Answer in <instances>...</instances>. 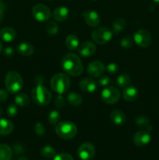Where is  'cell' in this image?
Here are the masks:
<instances>
[{"label": "cell", "mask_w": 159, "mask_h": 160, "mask_svg": "<svg viewBox=\"0 0 159 160\" xmlns=\"http://www.w3.org/2000/svg\"><path fill=\"white\" fill-rule=\"evenodd\" d=\"M31 98L34 104L44 106L50 103L51 100V94L46 88L38 84L33 88L31 92Z\"/></svg>", "instance_id": "277c9868"}, {"label": "cell", "mask_w": 159, "mask_h": 160, "mask_svg": "<svg viewBox=\"0 0 159 160\" xmlns=\"http://www.w3.org/2000/svg\"><path fill=\"white\" fill-rule=\"evenodd\" d=\"M61 118V114L59 111L52 110L49 112L48 116V120L50 124L56 125L59 122Z\"/></svg>", "instance_id": "f546056e"}, {"label": "cell", "mask_w": 159, "mask_h": 160, "mask_svg": "<svg viewBox=\"0 0 159 160\" xmlns=\"http://www.w3.org/2000/svg\"><path fill=\"white\" fill-rule=\"evenodd\" d=\"M110 83H111V79L109 78V77L107 76V75H102V76L100 77L98 84H99L101 87L106 88L110 84Z\"/></svg>", "instance_id": "e575fe53"}, {"label": "cell", "mask_w": 159, "mask_h": 160, "mask_svg": "<svg viewBox=\"0 0 159 160\" xmlns=\"http://www.w3.org/2000/svg\"><path fill=\"white\" fill-rule=\"evenodd\" d=\"M18 112V109L16 104H10L6 109V114L9 117H14Z\"/></svg>", "instance_id": "d6a6232c"}, {"label": "cell", "mask_w": 159, "mask_h": 160, "mask_svg": "<svg viewBox=\"0 0 159 160\" xmlns=\"http://www.w3.org/2000/svg\"><path fill=\"white\" fill-rule=\"evenodd\" d=\"M17 52L23 56H30L34 53V46L30 42H23L17 45Z\"/></svg>", "instance_id": "d6986e66"}, {"label": "cell", "mask_w": 159, "mask_h": 160, "mask_svg": "<svg viewBox=\"0 0 159 160\" xmlns=\"http://www.w3.org/2000/svg\"><path fill=\"white\" fill-rule=\"evenodd\" d=\"M3 18H4V9L1 6V4H0V23L3 20Z\"/></svg>", "instance_id": "60d3db41"}, {"label": "cell", "mask_w": 159, "mask_h": 160, "mask_svg": "<svg viewBox=\"0 0 159 160\" xmlns=\"http://www.w3.org/2000/svg\"><path fill=\"white\" fill-rule=\"evenodd\" d=\"M53 18L59 22H62L69 17V9L65 6H59L53 11Z\"/></svg>", "instance_id": "ac0fdd59"}, {"label": "cell", "mask_w": 159, "mask_h": 160, "mask_svg": "<svg viewBox=\"0 0 159 160\" xmlns=\"http://www.w3.org/2000/svg\"><path fill=\"white\" fill-rule=\"evenodd\" d=\"M83 17L86 23L90 27L98 26L100 24V17L98 12L94 10H87L83 12Z\"/></svg>", "instance_id": "4fadbf2b"}, {"label": "cell", "mask_w": 159, "mask_h": 160, "mask_svg": "<svg viewBox=\"0 0 159 160\" xmlns=\"http://www.w3.org/2000/svg\"><path fill=\"white\" fill-rule=\"evenodd\" d=\"M106 69H107V71L109 73H111V74H115V73H116L118 71V66L117 64L114 63V62H112V63H109L106 67Z\"/></svg>", "instance_id": "8d00e7d4"}, {"label": "cell", "mask_w": 159, "mask_h": 160, "mask_svg": "<svg viewBox=\"0 0 159 160\" xmlns=\"http://www.w3.org/2000/svg\"><path fill=\"white\" fill-rule=\"evenodd\" d=\"M126 20L123 18H118L113 22V24H112V31L114 33L117 34V33H119L126 28Z\"/></svg>", "instance_id": "83f0119b"}, {"label": "cell", "mask_w": 159, "mask_h": 160, "mask_svg": "<svg viewBox=\"0 0 159 160\" xmlns=\"http://www.w3.org/2000/svg\"><path fill=\"white\" fill-rule=\"evenodd\" d=\"M2 114V108L0 107V116H1Z\"/></svg>", "instance_id": "ee69618b"}, {"label": "cell", "mask_w": 159, "mask_h": 160, "mask_svg": "<svg viewBox=\"0 0 159 160\" xmlns=\"http://www.w3.org/2000/svg\"><path fill=\"white\" fill-rule=\"evenodd\" d=\"M110 120L115 125H123L126 120L124 112L118 109H115L110 113Z\"/></svg>", "instance_id": "44dd1931"}, {"label": "cell", "mask_w": 159, "mask_h": 160, "mask_svg": "<svg viewBox=\"0 0 159 160\" xmlns=\"http://www.w3.org/2000/svg\"><path fill=\"white\" fill-rule=\"evenodd\" d=\"M3 54L4 56H8V57H10V56H13L14 54V49L12 47H6V48L3 51Z\"/></svg>", "instance_id": "ab89813d"}, {"label": "cell", "mask_w": 159, "mask_h": 160, "mask_svg": "<svg viewBox=\"0 0 159 160\" xmlns=\"http://www.w3.org/2000/svg\"><path fill=\"white\" fill-rule=\"evenodd\" d=\"M132 42H133V38H132L130 36H126L121 40L120 45L124 49H129L132 47Z\"/></svg>", "instance_id": "1f68e13d"}, {"label": "cell", "mask_w": 159, "mask_h": 160, "mask_svg": "<svg viewBox=\"0 0 159 160\" xmlns=\"http://www.w3.org/2000/svg\"><path fill=\"white\" fill-rule=\"evenodd\" d=\"M151 140V135L149 131L141 130L136 133L132 138V142L137 146H145L150 143Z\"/></svg>", "instance_id": "8fae6325"}, {"label": "cell", "mask_w": 159, "mask_h": 160, "mask_svg": "<svg viewBox=\"0 0 159 160\" xmlns=\"http://www.w3.org/2000/svg\"><path fill=\"white\" fill-rule=\"evenodd\" d=\"M54 104L58 109H61V108H63L65 104V100L64 98V97L62 96V95H58L55 97L54 100Z\"/></svg>", "instance_id": "836d02e7"}, {"label": "cell", "mask_w": 159, "mask_h": 160, "mask_svg": "<svg viewBox=\"0 0 159 160\" xmlns=\"http://www.w3.org/2000/svg\"><path fill=\"white\" fill-rule=\"evenodd\" d=\"M61 67L65 73L74 77L80 76L84 70L80 59L74 53L65 55L61 61Z\"/></svg>", "instance_id": "6da1fadb"}, {"label": "cell", "mask_w": 159, "mask_h": 160, "mask_svg": "<svg viewBox=\"0 0 159 160\" xmlns=\"http://www.w3.org/2000/svg\"><path fill=\"white\" fill-rule=\"evenodd\" d=\"M105 70V67L100 61H94L91 62L87 68V72L88 75L92 78H100L102 76Z\"/></svg>", "instance_id": "7c38bea8"}, {"label": "cell", "mask_w": 159, "mask_h": 160, "mask_svg": "<svg viewBox=\"0 0 159 160\" xmlns=\"http://www.w3.org/2000/svg\"><path fill=\"white\" fill-rule=\"evenodd\" d=\"M65 45L71 51L77 49L80 45L79 38L75 34H69L65 38Z\"/></svg>", "instance_id": "7402d4cb"}, {"label": "cell", "mask_w": 159, "mask_h": 160, "mask_svg": "<svg viewBox=\"0 0 159 160\" xmlns=\"http://www.w3.org/2000/svg\"><path fill=\"white\" fill-rule=\"evenodd\" d=\"M34 131L38 136H43L45 133V128L41 123H37L34 126Z\"/></svg>", "instance_id": "d590c367"}, {"label": "cell", "mask_w": 159, "mask_h": 160, "mask_svg": "<svg viewBox=\"0 0 159 160\" xmlns=\"http://www.w3.org/2000/svg\"><path fill=\"white\" fill-rule=\"evenodd\" d=\"M17 33L12 28H4L0 31V38L6 43L12 42L16 38Z\"/></svg>", "instance_id": "e0dca14e"}, {"label": "cell", "mask_w": 159, "mask_h": 160, "mask_svg": "<svg viewBox=\"0 0 159 160\" xmlns=\"http://www.w3.org/2000/svg\"><path fill=\"white\" fill-rule=\"evenodd\" d=\"M18 160H28V159L26 157H25V156H22V157H20Z\"/></svg>", "instance_id": "b9f144b4"}, {"label": "cell", "mask_w": 159, "mask_h": 160, "mask_svg": "<svg viewBox=\"0 0 159 160\" xmlns=\"http://www.w3.org/2000/svg\"><path fill=\"white\" fill-rule=\"evenodd\" d=\"M121 97V92L115 87H106L103 89L101 94L102 101L106 104H115Z\"/></svg>", "instance_id": "52a82bcc"}, {"label": "cell", "mask_w": 159, "mask_h": 160, "mask_svg": "<svg viewBox=\"0 0 159 160\" xmlns=\"http://www.w3.org/2000/svg\"><path fill=\"white\" fill-rule=\"evenodd\" d=\"M5 85L6 90L11 94L20 92L23 87V81L21 76L16 71H9L6 75Z\"/></svg>", "instance_id": "3957f363"}, {"label": "cell", "mask_w": 159, "mask_h": 160, "mask_svg": "<svg viewBox=\"0 0 159 160\" xmlns=\"http://www.w3.org/2000/svg\"><path fill=\"white\" fill-rule=\"evenodd\" d=\"M133 41L140 48H147L152 42L151 34L146 29H140L133 34Z\"/></svg>", "instance_id": "ba28073f"}, {"label": "cell", "mask_w": 159, "mask_h": 160, "mask_svg": "<svg viewBox=\"0 0 159 160\" xmlns=\"http://www.w3.org/2000/svg\"><path fill=\"white\" fill-rule=\"evenodd\" d=\"M30 98L25 93H18L15 97V104L20 107H26L29 105Z\"/></svg>", "instance_id": "484cf974"}, {"label": "cell", "mask_w": 159, "mask_h": 160, "mask_svg": "<svg viewBox=\"0 0 159 160\" xmlns=\"http://www.w3.org/2000/svg\"><path fill=\"white\" fill-rule=\"evenodd\" d=\"M32 14L34 18L40 22L47 21L51 15L49 8L44 4L35 5L32 9Z\"/></svg>", "instance_id": "9c48e42d"}, {"label": "cell", "mask_w": 159, "mask_h": 160, "mask_svg": "<svg viewBox=\"0 0 159 160\" xmlns=\"http://www.w3.org/2000/svg\"><path fill=\"white\" fill-rule=\"evenodd\" d=\"M71 81L65 73H58L51 78L50 85L51 89L59 95H63L70 89Z\"/></svg>", "instance_id": "7a4b0ae2"}, {"label": "cell", "mask_w": 159, "mask_h": 160, "mask_svg": "<svg viewBox=\"0 0 159 160\" xmlns=\"http://www.w3.org/2000/svg\"><path fill=\"white\" fill-rule=\"evenodd\" d=\"M96 52V45L91 42H85L79 45L78 52L83 57H90Z\"/></svg>", "instance_id": "5bb4252c"}, {"label": "cell", "mask_w": 159, "mask_h": 160, "mask_svg": "<svg viewBox=\"0 0 159 160\" xmlns=\"http://www.w3.org/2000/svg\"><path fill=\"white\" fill-rule=\"evenodd\" d=\"M136 124L140 128H143V130H147V131H151L152 128L150 125V120L148 119L147 117L143 115H140L138 117H136L135 119Z\"/></svg>", "instance_id": "603a6c76"}, {"label": "cell", "mask_w": 159, "mask_h": 160, "mask_svg": "<svg viewBox=\"0 0 159 160\" xmlns=\"http://www.w3.org/2000/svg\"><path fill=\"white\" fill-rule=\"evenodd\" d=\"M138 89L132 85H129L126 88H125L123 92V98L128 102L135 101L137 98V97H138Z\"/></svg>", "instance_id": "2e32d148"}, {"label": "cell", "mask_w": 159, "mask_h": 160, "mask_svg": "<svg viewBox=\"0 0 159 160\" xmlns=\"http://www.w3.org/2000/svg\"><path fill=\"white\" fill-rule=\"evenodd\" d=\"M67 101L73 106H79L82 102V98L80 94L76 92H70L67 95Z\"/></svg>", "instance_id": "d4e9b609"}, {"label": "cell", "mask_w": 159, "mask_h": 160, "mask_svg": "<svg viewBox=\"0 0 159 160\" xmlns=\"http://www.w3.org/2000/svg\"><path fill=\"white\" fill-rule=\"evenodd\" d=\"M94 42L99 45L107 44L112 38V31L108 28H98L94 30L91 34Z\"/></svg>", "instance_id": "8992f818"}, {"label": "cell", "mask_w": 159, "mask_h": 160, "mask_svg": "<svg viewBox=\"0 0 159 160\" xmlns=\"http://www.w3.org/2000/svg\"><path fill=\"white\" fill-rule=\"evenodd\" d=\"M79 87L82 92L94 93L98 88V83L91 78H84L80 81Z\"/></svg>", "instance_id": "9a60e30c"}, {"label": "cell", "mask_w": 159, "mask_h": 160, "mask_svg": "<svg viewBox=\"0 0 159 160\" xmlns=\"http://www.w3.org/2000/svg\"><path fill=\"white\" fill-rule=\"evenodd\" d=\"M8 91L4 90V89H1L0 90V102H3L6 101L9 97V94H8Z\"/></svg>", "instance_id": "f35d334b"}, {"label": "cell", "mask_w": 159, "mask_h": 160, "mask_svg": "<svg viewBox=\"0 0 159 160\" xmlns=\"http://www.w3.org/2000/svg\"><path fill=\"white\" fill-rule=\"evenodd\" d=\"M0 4H1V0H0Z\"/></svg>", "instance_id": "7dc6e473"}, {"label": "cell", "mask_w": 159, "mask_h": 160, "mask_svg": "<svg viewBox=\"0 0 159 160\" xmlns=\"http://www.w3.org/2000/svg\"><path fill=\"white\" fill-rule=\"evenodd\" d=\"M12 150L6 144H0V160H11Z\"/></svg>", "instance_id": "cb8c5ba5"}, {"label": "cell", "mask_w": 159, "mask_h": 160, "mask_svg": "<svg viewBox=\"0 0 159 160\" xmlns=\"http://www.w3.org/2000/svg\"><path fill=\"white\" fill-rule=\"evenodd\" d=\"M2 42H0V52H2Z\"/></svg>", "instance_id": "7bdbcfd3"}, {"label": "cell", "mask_w": 159, "mask_h": 160, "mask_svg": "<svg viewBox=\"0 0 159 160\" xmlns=\"http://www.w3.org/2000/svg\"><path fill=\"white\" fill-rule=\"evenodd\" d=\"M53 160H73V157L70 154L67 153H59V154L55 155Z\"/></svg>", "instance_id": "74e56055"}, {"label": "cell", "mask_w": 159, "mask_h": 160, "mask_svg": "<svg viewBox=\"0 0 159 160\" xmlns=\"http://www.w3.org/2000/svg\"><path fill=\"white\" fill-rule=\"evenodd\" d=\"M48 1H52V0H48Z\"/></svg>", "instance_id": "bcb514c9"}, {"label": "cell", "mask_w": 159, "mask_h": 160, "mask_svg": "<svg viewBox=\"0 0 159 160\" xmlns=\"http://www.w3.org/2000/svg\"><path fill=\"white\" fill-rule=\"evenodd\" d=\"M77 154L82 160L91 159L95 155L94 146L90 142H84L78 148Z\"/></svg>", "instance_id": "30bf717a"}, {"label": "cell", "mask_w": 159, "mask_h": 160, "mask_svg": "<svg viewBox=\"0 0 159 160\" xmlns=\"http://www.w3.org/2000/svg\"><path fill=\"white\" fill-rule=\"evenodd\" d=\"M55 133L59 138L62 139H71L76 136L77 128L70 121H62L55 125Z\"/></svg>", "instance_id": "5b68a950"}, {"label": "cell", "mask_w": 159, "mask_h": 160, "mask_svg": "<svg viewBox=\"0 0 159 160\" xmlns=\"http://www.w3.org/2000/svg\"><path fill=\"white\" fill-rule=\"evenodd\" d=\"M153 1L156 3H159V0H153Z\"/></svg>", "instance_id": "f6af8a7d"}, {"label": "cell", "mask_w": 159, "mask_h": 160, "mask_svg": "<svg viewBox=\"0 0 159 160\" xmlns=\"http://www.w3.org/2000/svg\"><path fill=\"white\" fill-rule=\"evenodd\" d=\"M41 155L46 159H53L55 156V150L50 145L43 147L41 150Z\"/></svg>", "instance_id": "f1b7e54d"}, {"label": "cell", "mask_w": 159, "mask_h": 160, "mask_svg": "<svg viewBox=\"0 0 159 160\" xmlns=\"http://www.w3.org/2000/svg\"><path fill=\"white\" fill-rule=\"evenodd\" d=\"M13 131V124L7 119L0 118V135L6 136Z\"/></svg>", "instance_id": "ffe728a7"}, {"label": "cell", "mask_w": 159, "mask_h": 160, "mask_svg": "<svg viewBox=\"0 0 159 160\" xmlns=\"http://www.w3.org/2000/svg\"><path fill=\"white\" fill-rule=\"evenodd\" d=\"M130 83V77L126 73H123V74L118 75L116 79V84L121 88L124 89L127 86L129 85Z\"/></svg>", "instance_id": "4316f807"}, {"label": "cell", "mask_w": 159, "mask_h": 160, "mask_svg": "<svg viewBox=\"0 0 159 160\" xmlns=\"http://www.w3.org/2000/svg\"><path fill=\"white\" fill-rule=\"evenodd\" d=\"M46 31L51 35H55L59 32V25L55 21H49L46 24Z\"/></svg>", "instance_id": "4dcf8cb0"}, {"label": "cell", "mask_w": 159, "mask_h": 160, "mask_svg": "<svg viewBox=\"0 0 159 160\" xmlns=\"http://www.w3.org/2000/svg\"><path fill=\"white\" fill-rule=\"evenodd\" d=\"M93 1H95V0H93Z\"/></svg>", "instance_id": "c3c4849f"}]
</instances>
